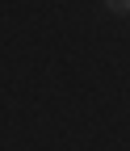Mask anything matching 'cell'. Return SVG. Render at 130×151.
Returning <instances> with one entry per match:
<instances>
[{
  "instance_id": "cell-1",
  "label": "cell",
  "mask_w": 130,
  "mask_h": 151,
  "mask_svg": "<svg viewBox=\"0 0 130 151\" xmlns=\"http://www.w3.org/2000/svg\"><path fill=\"white\" fill-rule=\"evenodd\" d=\"M109 9H113V13H126V9H130V0H109Z\"/></svg>"
}]
</instances>
